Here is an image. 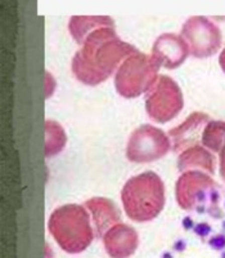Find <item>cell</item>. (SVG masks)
Masks as SVG:
<instances>
[{
	"mask_svg": "<svg viewBox=\"0 0 225 258\" xmlns=\"http://www.w3.org/2000/svg\"><path fill=\"white\" fill-rule=\"evenodd\" d=\"M81 45L72 59V73L86 85H98L107 80L123 59L138 52L132 44L121 40L112 26L91 31Z\"/></svg>",
	"mask_w": 225,
	"mask_h": 258,
	"instance_id": "obj_1",
	"label": "cell"
},
{
	"mask_svg": "<svg viewBox=\"0 0 225 258\" xmlns=\"http://www.w3.org/2000/svg\"><path fill=\"white\" fill-rule=\"evenodd\" d=\"M126 214L137 222L157 217L165 206V186L155 172H144L125 183L121 192Z\"/></svg>",
	"mask_w": 225,
	"mask_h": 258,
	"instance_id": "obj_2",
	"label": "cell"
},
{
	"mask_svg": "<svg viewBox=\"0 0 225 258\" xmlns=\"http://www.w3.org/2000/svg\"><path fill=\"white\" fill-rule=\"evenodd\" d=\"M48 229L62 249L72 254L86 249L95 234L86 209L77 204L57 208L50 216Z\"/></svg>",
	"mask_w": 225,
	"mask_h": 258,
	"instance_id": "obj_3",
	"label": "cell"
},
{
	"mask_svg": "<svg viewBox=\"0 0 225 258\" xmlns=\"http://www.w3.org/2000/svg\"><path fill=\"white\" fill-rule=\"evenodd\" d=\"M160 68L152 56L139 52L134 53L117 69L115 79L117 92L126 98H134L142 93H148L158 79Z\"/></svg>",
	"mask_w": 225,
	"mask_h": 258,
	"instance_id": "obj_4",
	"label": "cell"
},
{
	"mask_svg": "<svg viewBox=\"0 0 225 258\" xmlns=\"http://www.w3.org/2000/svg\"><path fill=\"white\" fill-rule=\"evenodd\" d=\"M184 106L179 85L167 75H161L146 97L148 116L157 123H166L176 116Z\"/></svg>",
	"mask_w": 225,
	"mask_h": 258,
	"instance_id": "obj_5",
	"label": "cell"
},
{
	"mask_svg": "<svg viewBox=\"0 0 225 258\" xmlns=\"http://www.w3.org/2000/svg\"><path fill=\"white\" fill-rule=\"evenodd\" d=\"M169 136L153 125L139 126L130 136L126 155L133 163H151L161 159L170 151Z\"/></svg>",
	"mask_w": 225,
	"mask_h": 258,
	"instance_id": "obj_6",
	"label": "cell"
},
{
	"mask_svg": "<svg viewBox=\"0 0 225 258\" xmlns=\"http://www.w3.org/2000/svg\"><path fill=\"white\" fill-rule=\"evenodd\" d=\"M181 36L187 41L190 53L197 58L212 56L221 47L220 29L202 16L188 18L181 30Z\"/></svg>",
	"mask_w": 225,
	"mask_h": 258,
	"instance_id": "obj_7",
	"label": "cell"
},
{
	"mask_svg": "<svg viewBox=\"0 0 225 258\" xmlns=\"http://www.w3.org/2000/svg\"><path fill=\"white\" fill-rule=\"evenodd\" d=\"M216 183L207 174L199 170H188L176 182V200L185 211L201 207L208 197H213Z\"/></svg>",
	"mask_w": 225,
	"mask_h": 258,
	"instance_id": "obj_8",
	"label": "cell"
},
{
	"mask_svg": "<svg viewBox=\"0 0 225 258\" xmlns=\"http://www.w3.org/2000/svg\"><path fill=\"white\" fill-rule=\"evenodd\" d=\"M189 53V47L183 36L176 34H162L156 40L151 56L160 66L176 69L185 61Z\"/></svg>",
	"mask_w": 225,
	"mask_h": 258,
	"instance_id": "obj_9",
	"label": "cell"
},
{
	"mask_svg": "<svg viewBox=\"0 0 225 258\" xmlns=\"http://www.w3.org/2000/svg\"><path fill=\"white\" fill-rule=\"evenodd\" d=\"M104 248L112 258H128L137 250L139 238L133 227L125 223H117L103 236Z\"/></svg>",
	"mask_w": 225,
	"mask_h": 258,
	"instance_id": "obj_10",
	"label": "cell"
},
{
	"mask_svg": "<svg viewBox=\"0 0 225 258\" xmlns=\"http://www.w3.org/2000/svg\"><path fill=\"white\" fill-rule=\"evenodd\" d=\"M208 121H210V117L207 114L193 112L181 125L171 129L169 135L173 138L174 150L180 151V150H187L189 147L198 145L197 144L198 136L202 135V128L207 125Z\"/></svg>",
	"mask_w": 225,
	"mask_h": 258,
	"instance_id": "obj_11",
	"label": "cell"
},
{
	"mask_svg": "<svg viewBox=\"0 0 225 258\" xmlns=\"http://www.w3.org/2000/svg\"><path fill=\"white\" fill-rule=\"evenodd\" d=\"M85 208L91 213L95 236L100 238L111 227L121 221V213L114 202L105 198H93L85 203Z\"/></svg>",
	"mask_w": 225,
	"mask_h": 258,
	"instance_id": "obj_12",
	"label": "cell"
},
{
	"mask_svg": "<svg viewBox=\"0 0 225 258\" xmlns=\"http://www.w3.org/2000/svg\"><path fill=\"white\" fill-rule=\"evenodd\" d=\"M179 169L183 170H205L208 174L215 173V158L206 147L192 146L180 154L178 160Z\"/></svg>",
	"mask_w": 225,
	"mask_h": 258,
	"instance_id": "obj_13",
	"label": "cell"
},
{
	"mask_svg": "<svg viewBox=\"0 0 225 258\" xmlns=\"http://www.w3.org/2000/svg\"><path fill=\"white\" fill-rule=\"evenodd\" d=\"M104 26L115 27L114 20L111 17H107V16H93V17H89V16H73L71 18L70 24H68L71 35L73 36V39L79 44H81L84 39L91 31Z\"/></svg>",
	"mask_w": 225,
	"mask_h": 258,
	"instance_id": "obj_14",
	"label": "cell"
},
{
	"mask_svg": "<svg viewBox=\"0 0 225 258\" xmlns=\"http://www.w3.org/2000/svg\"><path fill=\"white\" fill-rule=\"evenodd\" d=\"M202 145L213 153H220L225 144V121H208L202 131Z\"/></svg>",
	"mask_w": 225,
	"mask_h": 258,
	"instance_id": "obj_15",
	"label": "cell"
},
{
	"mask_svg": "<svg viewBox=\"0 0 225 258\" xmlns=\"http://www.w3.org/2000/svg\"><path fill=\"white\" fill-rule=\"evenodd\" d=\"M66 144L63 129L54 121H47V156L61 151Z\"/></svg>",
	"mask_w": 225,
	"mask_h": 258,
	"instance_id": "obj_16",
	"label": "cell"
},
{
	"mask_svg": "<svg viewBox=\"0 0 225 258\" xmlns=\"http://www.w3.org/2000/svg\"><path fill=\"white\" fill-rule=\"evenodd\" d=\"M220 176L225 182V144L222 146L221 151H220Z\"/></svg>",
	"mask_w": 225,
	"mask_h": 258,
	"instance_id": "obj_17",
	"label": "cell"
},
{
	"mask_svg": "<svg viewBox=\"0 0 225 258\" xmlns=\"http://www.w3.org/2000/svg\"><path fill=\"white\" fill-rule=\"evenodd\" d=\"M219 62H220V66H221L222 71H224V73H225V48H224V49H222V52L220 53Z\"/></svg>",
	"mask_w": 225,
	"mask_h": 258,
	"instance_id": "obj_18",
	"label": "cell"
}]
</instances>
